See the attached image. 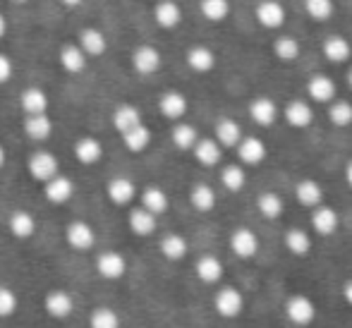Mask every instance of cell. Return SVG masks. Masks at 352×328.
Listing matches in <instances>:
<instances>
[{
  "mask_svg": "<svg viewBox=\"0 0 352 328\" xmlns=\"http://www.w3.org/2000/svg\"><path fill=\"white\" fill-rule=\"evenodd\" d=\"M192 153H195V158H197V163H199V166L213 168V166H218V163H221L223 146L211 137H199V139H197V144H195V149H192Z\"/></svg>",
  "mask_w": 352,
  "mask_h": 328,
  "instance_id": "obj_24",
  "label": "cell"
},
{
  "mask_svg": "<svg viewBox=\"0 0 352 328\" xmlns=\"http://www.w3.org/2000/svg\"><path fill=\"white\" fill-rule=\"evenodd\" d=\"M94 266H96V273L103 281H120L127 273L125 254H120V252H116V250H103L101 254L96 256Z\"/></svg>",
  "mask_w": 352,
  "mask_h": 328,
  "instance_id": "obj_6",
  "label": "cell"
},
{
  "mask_svg": "<svg viewBox=\"0 0 352 328\" xmlns=\"http://www.w3.org/2000/svg\"><path fill=\"white\" fill-rule=\"evenodd\" d=\"M256 22L266 29H278L285 24V8L280 0H259L254 8Z\"/></svg>",
  "mask_w": 352,
  "mask_h": 328,
  "instance_id": "obj_16",
  "label": "cell"
},
{
  "mask_svg": "<svg viewBox=\"0 0 352 328\" xmlns=\"http://www.w3.org/2000/svg\"><path fill=\"white\" fill-rule=\"evenodd\" d=\"M8 163V151H5V146H3V142H0V168Z\"/></svg>",
  "mask_w": 352,
  "mask_h": 328,
  "instance_id": "obj_51",
  "label": "cell"
},
{
  "mask_svg": "<svg viewBox=\"0 0 352 328\" xmlns=\"http://www.w3.org/2000/svg\"><path fill=\"white\" fill-rule=\"evenodd\" d=\"M22 130L32 142H46L53 134V120L48 118V113H43V116H27L22 122Z\"/></svg>",
  "mask_w": 352,
  "mask_h": 328,
  "instance_id": "obj_34",
  "label": "cell"
},
{
  "mask_svg": "<svg viewBox=\"0 0 352 328\" xmlns=\"http://www.w3.org/2000/svg\"><path fill=\"white\" fill-rule=\"evenodd\" d=\"M130 65L135 69L137 74L142 77H148V74H156L158 69L163 65V56L156 46L151 43H140V46L132 48V56H130Z\"/></svg>",
  "mask_w": 352,
  "mask_h": 328,
  "instance_id": "obj_2",
  "label": "cell"
},
{
  "mask_svg": "<svg viewBox=\"0 0 352 328\" xmlns=\"http://www.w3.org/2000/svg\"><path fill=\"white\" fill-rule=\"evenodd\" d=\"M106 197L113 206H130V204L137 199L135 180H130V177H125V175L111 177L106 185Z\"/></svg>",
  "mask_w": 352,
  "mask_h": 328,
  "instance_id": "obj_9",
  "label": "cell"
},
{
  "mask_svg": "<svg viewBox=\"0 0 352 328\" xmlns=\"http://www.w3.org/2000/svg\"><path fill=\"white\" fill-rule=\"evenodd\" d=\"M36 216H34L32 211H27V208H14L12 213L8 216V230L12 237H17V240H29V237L36 235Z\"/></svg>",
  "mask_w": 352,
  "mask_h": 328,
  "instance_id": "obj_11",
  "label": "cell"
},
{
  "mask_svg": "<svg viewBox=\"0 0 352 328\" xmlns=\"http://www.w3.org/2000/svg\"><path fill=\"white\" fill-rule=\"evenodd\" d=\"M338 223H340V218H338V213H336V208L324 206V204L311 208V228H314L316 235L331 237L338 230Z\"/></svg>",
  "mask_w": 352,
  "mask_h": 328,
  "instance_id": "obj_22",
  "label": "cell"
},
{
  "mask_svg": "<svg viewBox=\"0 0 352 328\" xmlns=\"http://www.w3.org/2000/svg\"><path fill=\"white\" fill-rule=\"evenodd\" d=\"M230 250L240 259H252L259 252V237L252 228H237L230 235Z\"/></svg>",
  "mask_w": 352,
  "mask_h": 328,
  "instance_id": "obj_14",
  "label": "cell"
},
{
  "mask_svg": "<svg viewBox=\"0 0 352 328\" xmlns=\"http://www.w3.org/2000/svg\"><path fill=\"white\" fill-rule=\"evenodd\" d=\"M305 10L316 22H329V19L333 17L336 3L333 0H305Z\"/></svg>",
  "mask_w": 352,
  "mask_h": 328,
  "instance_id": "obj_45",
  "label": "cell"
},
{
  "mask_svg": "<svg viewBox=\"0 0 352 328\" xmlns=\"http://www.w3.org/2000/svg\"><path fill=\"white\" fill-rule=\"evenodd\" d=\"M256 208H259V213L264 218L276 221V218H280L283 211H285V204H283L280 195H276V192H261V195L256 197Z\"/></svg>",
  "mask_w": 352,
  "mask_h": 328,
  "instance_id": "obj_40",
  "label": "cell"
},
{
  "mask_svg": "<svg viewBox=\"0 0 352 328\" xmlns=\"http://www.w3.org/2000/svg\"><path fill=\"white\" fill-rule=\"evenodd\" d=\"M345 182L352 187V161H348V166H345Z\"/></svg>",
  "mask_w": 352,
  "mask_h": 328,
  "instance_id": "obj_50",
  "label": "cell"
},
{
  "mask_svg": "<svg viewBox=\"0 0 352 328\" xmlns=\"http://www.w3.org/2000/svg\"><path fill=\"white\" fill-rule=\"evenodd\" d=\"M285 316L295 326H309L316 319V305L307 295H292L285 302Z\"/></svg>",
  "mask_w": 352,
  "mask_h": 328,
  "instance_id": "obj_8",
  "label": "cell"
},
{
  "mask_svg": "<svg viewBox=\"0 0 352 328\" xmlns=\"http://www.w3.org/2000/svg\"><path fill=\"white\" fill-rule=\"evenodd\" d=\"M199 12L213 24L226 22L230 14V0H199Z\"/></svg>",
  "mask_w": 352,
  "mask_h": 328,
  "instance_id": "obj_41",
  "label": "cell"
},
{
  "mask_svg": "<svg viewBox=\"0 0 352 328\" xmlns=\"http://www.w3.org/2000/svg\"><path fill=\"white\" fill-rule=\"evenodd\" d=\"M235 149H237V158L245 166H259L266 158V144L259 137H242Z\"/></svg>",
  "mask_w": 352,
  "mask_h": 328,
  "instance_id": "obj_27",
  "label": "cell"
},
{
  "mask_svg": "<svg viewBox=\"0 0 352 328\" xmlns=\"http://www.w3.org/2000/svg\"><path fill=\"white\" fill-rule=\"evenodd\" d=\"M72 153L82 166H96V163H101V158H103V142L96 137H91V134L79 137L72 146Z\"/></svg>",
  "mask_w": 352,
  "mask_h": 328,
  "instance_id": "obj_15",
  "label": "cell"
},
{
  "mask_svg": "<svg viewBox=\"0 0 352 328\" xmlns=\"http://www.w3.org/2000/svg\"><path fill=\"white\" fill-rule=\"evenodd\" d=\"M321 53H324V58L329 63H336V65H340V63H348L350 61L352 46H350L348 39L340 36V34H336V36L326 39L324 46H321Z\"/></svg>",
  "mask_w": 352,
  "mask_h": 328,
  "instance_id": "obj_33",
  "label": "cell"
},
{
  "mask_svg": "<svg viewBox=\"0 0 352 328\" xmlns=\"http://www.w3.org/2000/svg\"><path fill=\"white\" fill-rule=\"evenodd\" d=\"M170 139H173V144H175V149H180V151H192L197 139H199V132H197V127L190 125V122H175V127H173V132H170Z\"/></svg>",
  "mask_w": 352,
  "mask_h": 328,
  "instance_id": "obj_39",
  "label": "cell"
},
{
  "mask_svg": "<svg viewBox=\"0 0 352 328\" xmlns=\"http://www.w3.org/2000/svg\"><path fill=\"white\" fill-rule=\"evenodd\" d=\"M140 206L146 208L148 213H153V216H163V213L168 211V206H170V199H168L166 190H161L158 185H148L142 190L140 195Z\"/></svg>",
  "mask_w": 352,
  "mask_h": 328,
  "instance_id": "obj_28",
  "label": "cell"
},
{
  "mask_svg": "<svg viewBox=\"0 0 352 328\" xmlns=\"http://www.w3.org/2000/svg\"><path fill=\"white\" fill-rule=\"evenodd\" d=\"M158 111H161V116L166 118V120L180 122L182 118L187 116V111H190V101H187L185 94L177 91V89H168V91H163L161 98H158Z\"/></svg>",
  "mask_w": 352,
  "mask_h": 328,
  "instance_id": "obj_7",
  "label": "cell"
},
{
  "mask_svg": "<svg viewBox=\"0 0 352 328\" xmlns=\"http://www.w3.org/2000/svg\"><path fill=\"white\" fill-rule=\"evenodd\" d=\"M111 122H113V127H116L118 132L125 134V132H130L132 127L142 125L144 116H142L140 106H135V103H118V106L113 108Z\"/></svg>",
  "mask_w": 352,
  "mask_h": 328,
  "instance_id": "obj_18",
  "label": "cell"
},
{
  "mask_svg": "<svg viewBox=\"0 0 352 328\" xmlns=\"http://www.w3.org/2000/svg\"><path fill=\"white\" fill-rule=\"evenodd\" d=\"M274 53L283 63H295L297 58H300V41H297L295 36H285V34H283V36H276Z\"/></svg>",
  "mask_w": 352,
  "mask_h": 328,
  "instance_id": "obj_43",
  "label": "cell"
},
{
  "mask_svg": "<svg viewBox=\"0 0 352 328\" xmlns=\"http://www.w3.org/2000/svg\"><path fill=\"white\" fill-rule=\"evenodd\" d=\"M295 197L302 206L316 208L324 204V187H321V182L314 180V177H305V180H300L295 185Z\"/></svg>",
  "mask_w": 352,
  "mask_h": 328,
  "instance_id": "obj_26",
  "label": "cell"
},
{
  "mask_svg": "<svg viewBox=\"0 0 352 328\" xmlns=\"http://www.w3.org/2000/svg\"><path fill=\"white\" fill-rule=\"evenodd\" d=\"M27 173L32 175V180L36 182H48L51 177H56L60 173V161H58L56 153L46 151V149H38L29 156L27 161Z\"/></svg>",
  "mask_w": 352,
  "mask_h": 328,
  "instance_id": "obj_1",
  "label": "cell"
},
{
  "mask_svg": "<svg viewBox=\"0 0 352 328\" xmlns=\"http://www.w3.org/2000/svg\"><path fill=\"white\" fill-rule=\"evenodd\" d=\"M348 84H350V89H352V67H350V72H348Z\"/></svg>",
  "mask_w": 352,
  "mask_h": 328,
  "instance_id": "obj_53",
  "label": "cell"
},
{
  "mask_svg": "<svg viewBox=\"0 0 352 328\" xmlns=\"http://www.w3.org/2000/svg\"><path fill=\"white\" fill-rule=\"evenodd\" d=\"M283 116H285V122L295 130H307V127L314 122V111L307 101L302 98H292L290 103H285L283 108Z\"/></svg>",
  "mask_w": 352,
  "mask_h": 328,
  "instance_id": "obj_17",
  "label": "cell"
},
{
  "mask_svg": "<svg viewBox=\"0 0 352 328\" xmlns=\"http://www.w3.org/2000/svg\"><path fill=\"white\" fill-rule=\"evenodd\" d=\"M8 29H10L8 19H5V14L0 12V39H5V36H8Z\"/></svg>",
  "mask_w": 352,
  "mask_h": 328,
  "instance_id": "obj_49",
  "label": "cell"
},
{
  "mask_svg": "<svg viewBox=\"0 0 352 328\" xmlns=\"http://www.w3.org/2000/svg\"><path fill=\"white\" fill-rule=\"evenodd\" d=\"M336 82L329 74H314V77L307 82V94L314 103H331L336 101Z\"/></svg>",
  "mask_w": 352,
  "mask_h": 328,
  "instance_id": "obj_25",
  "label": "cell"
},
{
  "mask_svg": "<svg viewBox=\"0 0 352 328\" xmlns=\"http://www.w3.org/2000/svg\"><path fill=\"white\" fill-rule=\"evenodd\" d=\"M58 63L67 74H82L89 65V58L84 56V51L77 43H63L58 51Z\"/></svg>",
  "mask_w": 352,
  "mask_h": 328,
  "instance_id": "obj_21",
  "label": "cell"
},
{
  "mask_svg": "<svg viewBox=\"0 0 352 328\" xmlns=\"http://www.w3.org/2000/svg\"><path fill=\"white\" fill-rule=\"evenodd\" d=\"M195 273L204 285H216L223 278V261L216 254H204L195 263Z\"/></svg>",
  "mask_w": 352,
  "mask_h": 328,
  "instance_id": "obj_29",
  "label": "cell"
},
{
  "mask_svg": "<svg viewBox=\"0 0 352 328\" xmlns=\"http://www.w3.org/2000/svg\"><path fill=\"white\" fill-rule=\"evenodd\" d=\"M343 297H345V302H348V305L352 307V281H348L343 285Z\"/></svg>",
  "mask_w": 352,
  "mask_h": 328,
  "instance_id": "obj_48",
  "label": "cell"
},
{
  "mask_svg": "<svg viewBox=\"0 0 352 328\" xmlns=\"http://www.w3.org/2000/svg\"><path fill=\"white\" fill-rule=\"evenodd\" d=\"M156 221H158V218L153 216V213H148L146 208H142V206L130 208V213H127V226H130V230L135 232L137 237L153 235V232H156Z\"/></svg>",
  "mask_w": 352,
  "mask_h": 328,
  "instance_id": "obj_30",
  "label": "cell"
},
{
  "mask_svg": "<svg viewBox=\"0 0 352 328\" xmlns=\"http://www.w3.org/2000/svg\"><path fill=\"white\" fill-rule=\"evenodd\" d=\"M120 137H122V144H125L127 151L142 153V151H146V149H148V144H151L153 134H151V130H148L146 122H142V125L132 127L130 132L120 134Z\"/></svg>",
  "mask_w": 352,
  "mask_h": 328,
  "instance_id": "obj_36",
  "label": "cell"
},
{
  "mask_svg": "<svg viewBox=\"0 0 352 328\" xmlns=\"http://www.w3.org/2000/svg\"><path fill=\"white\" fill-rule=\"evenodd\" d=\"M19 309V297L10 285L0 283V319H10Z\"/></svg>",
  "mask_w": 352,
  "mask_h": 328,
  "instance_id": "obj_46",
  "label": "cell"
},
{
  "mask_svg": "<svg viewBox=\"0 0 352 328\" xmlns=\"http://www.w3.org/2000/svg\"><path fill=\"white\" fill-rule=\"evenodd\" d=\"M213 134H216L213 139H216L223 149H235L242 139V127H240V122L232 120V118H221V120L216 122V127H213Z\"/></svg>",
  "mask_w": 352,
  "mask_h": 328,
  "instance_id": "obj_32",
  "label": "cell"
},
{
  "mask_svg": "<svg viewBox=\"0 0 352 328\" xmlns=\"http://www.w3.org/2000/svg\"><path fill=\"white\" fill-rule=\"evenodd\" d=\"M89 328H122V319L113 307H94L89 314Z\"/></svg>",
  "mask_w": 352,
  "mask_h": 328,
  "instance_id": "obj_38",
  "label": "cell"
},
{
  "mask_svg": "<svg viewBox=\"0 0 352 328\" xmlns=\"http://www.w3.org/2000/svg\"><path fill=\"white\" fill-rule=\"evenodd\" d=\"M158 252L168 261H182L187 256V252H190V245H187L185 235H180V232H168L158 242Z\"/></svg>",
  "mask_w": 352,
  "mask_h": 328,
  "instance_id": "obj_31",
  "label": "cell"
},
{
  "mask_svg": "<svg viewBox=\"0 0 352 328\" xmlns=\"http://www.w3.org/2000/svg\"><path fill=\"white\" fill-rule=\"evenodd\" d=\"M213 309L218 316L223 319H237L245 309V297L237 287L232 285H223L221 290L213 295Z\"/></svg>",
  "mask_w": 352,
  "mask_h": 328,
  "instance_id": "obj_3",
  "label": "cell"
},
{
  "mask_svg": "<svg viewBox=\"0 0 352 328\" xmlns=\"http://www.w3.org/2000/svg\"><path fill=\"white\" fill-rule=\"evenodd\" d=\"M283 245L295 256H307L311 252V247H314L311 245L309 232L302 230V228H290V230L285 232V237H283Z\"/></svg>",
  "mask_w": 352,
  "mask_h": 328,
  "instance_id": "obj_35",
  "label": "cell"
},
{
  "mask_svg": "<svg viewBox=\"0 0 352 328\" xmlns=\"http://www.w3.org/2000/svg\"><path fill=\"white\" fill-rule=\"evenodd\" d=\"M250 116L259 127H271L278 120V103L271 96H256L250 103Z\"/></svg>",
  "mask_w": 352,
  "mask_h": 328,
  "instance_id": "obj_20",
  "label": "cell"
},
{
  "mask_svg": "<svg viewBox=\"0 0 352 328\" xmlns=\"http://www.w3.org/2000/svg\"><path fill=\"white\" fill-rule=\"evenodd\" d=\"M63 5H65V8H79V5L84 3V0H60Z\"/></svg>",
  "mask_w": 352,
  "mask_h": 328,
  "instance_id": "obj_52",
  "label": "cell"
},
{
  "mask_svg": "<svg viewBox=\"0 0 352 328\" xmlns=\"http://www.w3.org/2000/svg\"><path fill=\"white\" fill-rule=\"evenodd\" d=\"M19 108L24 111V116H43L51 108V96L41 87H27L19 94Z\"/></svg>",
  "mask_w": 352,
  "mask_h": 328,
  "instance_id": "obj_12",
  "label": "cell"
},
{
  "mask_svg": "<svg viewBox=\"0 0 352 328\" xmlns=\"http://www.w3.org/2000/svg\"><path fill=\"white\" fill-rule=\"evenodd\" d=\"M12 3H19V5H24V3H29V0H12Z\"/></svg>",
  "mask_w": 352,
  "mask_h": 328,
  "instance_id": "obj_54",
  "label": "cell"
},
{
  "mask_svg": "<svg viewBox=\"0 0 352 328\" xmlns=\"http://www.w3.org/2000/svg\"><path fill=\"white\" fill-rule=\"evenodd\" d=\"M43 197H46V201L56 204V206H63V204H67L74 197L72 177L58 173L56 177H51L48 182H43Z\"/></svg>",
  "mask_w": 352,
  "mask_h": 328,
  "instance_id": "obj_13",
  "label": "cell"
},
{
  "mask_svg": "<svg viewBox=\"0 0 352 328\" xmlns=\"http://www.w3.org/2000/svg\"><path fill=\"white\" fill-rule=\"evenodd\" d=\"M153 22L161 29H175L182 22V8L175 0H158L153 5Z\"/></svg>",
  "mask_w": 352,
  "mask_h": 328,
  "instance_id": "obj_23",
  "label": "cell"
},
{
  "mask_svg": "<svg viewBox=\"0 0 352 328\" xmlns=\"http://www.w3.org/2000/svg\"><path fill=\"white\" fill-rule=\"evenodd\" d=\"M65 242L74 252H91L96 247V230L87 221H70L65 228Z\"/></svg>",
  "mask_w": 352,
  "mask_h": 328,
  "instance_id": "obj_5",
  "label": "cell"
},
{
  "mask_svg": "<svg viewBox=\"0 0 352 328\" xmlns=\"http://www.w3.org/2000/svg\"><path fill=\"white\" fill-rule=\"evenodd\" d=\"M329 120L333 122L336 127H350L352 125V103L345 101V98L331 101V106H329Z\"/></svg>",
  "mask_w": 352,
  "mask_h": 328,
  "instance_id": "obj_44",
  "label": "cell"
},
{
  "mask_svg": "<svg viewBox=\"0 0 352 328\" xmlns=\"http://www.w3.org/2000/svg\"><path fill=\"white\" fill-rule=\"evenodd\" d=\"M77 46L87 58H101L108 51V36L98 27H82L77 36Z\"/></svg>",
  "mask_w": 352,
  "mask_h": 328,
  "instance_id": "obj_10",
  "label": "cell"
},
{
  "mask_svg": "<svg viewBox=\"0 0 352 328\" xmlns=\"http://www.w3.org/2000/svg\"><path fill=\"white\" fill-rule=\"evenodd\" d=\"M187 67L197 74H209L213 67H216V53L211 51L204 43H197V46H190L185 53Z\"/></svg>",
  "mask_w": 352,
  "mask_h": 328,
  "instance_id": "obj_19",
  "label": "cell"
},
{
  "mask_svg": "<svg viewBox=\"0 0 352 328\" xmlns=\"http://www.w3.org/2000/svg\"><path fill=\"white\" fill-rule=\"evenodd\" d=\"M216 201H218V197H216V190H213L211 185H204V182H197L195 187H192V192H190V204L197 208L199 213H209L216 208Z\"/></svg>",
  "mask_w": 352,
  "mask_h": 328,
  "instance_id": "obj_37",
  "label": "cell"
},
{
  "mask_svg": "<svg viewBox=\"0 0 352 328\" xmlns=\"http://www.w3.org/2000/svg\"><path fill=\"white\" fill-rule=\"evenodd\" d=\"M14 77V63L8 53H0V84H8Z\"/></svg>",
  "mask_w": 352,
  "mask_h": 328,
  "instance_id": "obj_47",
  "label": "cell"
},
{
  "mask_svg": "<svg viewBox=\"0 0 352 328\" xmlns=\"http://www.w3.org/2000/svg\"><path fill=\"white\" fill-rule=\"evenodd\" d=\"M221 185L226 187L228 192H240L242 187L247 185V173L242 166H235V163H230V166H226L221 171Z\"/></svg>",
  "mask_w": 352,
  "mask_h": 328,
  "instance_id": "obj_42",
  "label": "cell"
},
{
  "mask_svg": "<svg viewBox=\"0 0 352 328\" xmlns=\"http://www.w3.org/2000/svg\"><path fill=\"white\" fill-rule=\"evenodd\" d=\"M43 309H46V314L51 319L65 321L74 314V297L67 290H63V287H53L43 297Z\"/></svg>",
  "mask_w": 352,
  "mask_h": 328,
  "instance_id": "obj_4",
  "label": "cell"
}]
</instances>
